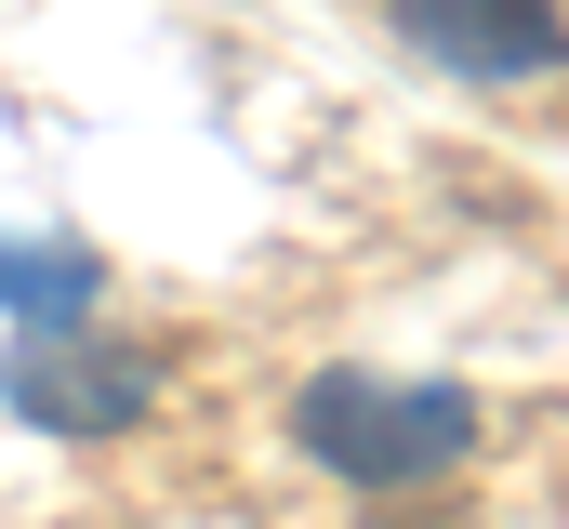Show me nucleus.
<instances>
[{
	"label": "nucleus",
	"mask_w": 569,
	"mask_h": 529,
	"mask_svg": "<svg viewBox=\"0 0 569 529\" xmlns=\"http://www.w3.org/2000/svg\"><path fill=\"white\" fill-rule=\"evenodd\" d=\"M291 437L345 477V490H437L463 450H477V397L425 385V371H318L291 397Z\"/></svg>",
	"instance_id": "f257e3e1"
},
{
	"label": "nucleus",
	"mask_w": 569,
	"mask_h": 529,
	"mask_svg": "<svg viewBox=\"0 0 569 529\" xmlns=\"http://www.w3.org/2000/svg\"><path fill=\"white\" fill-rule=\"evenodd\" d=\"M0 397L27 410V423H53V437H120L159 410V358L146 345H93V331H27L13 358H0Z\"/></svg>",
	"instance_id": "f03ea898"
},
{
	"label": "nucleus",
	"mask_w": 569,
	"mask_h": 529,
	"mask_svg": "<svg viewBox=\"0 0 569 529\" xmlns=\"http://www.w3.org/2000/svg\"><path fill=\"white\" fill-rule=\"evenodd\" d=\"M398 40L425 67H450V80H543V67H569L557 0H398Z\"/></svg>",
	"instance_id": "7ed1b4c3"
},
{
	"label": "nucleus",
	"mask_w": 569,
	"mask_h": 529,
	"mask_svg": "<svg viewBox=\"0 0 569 529\" xmlns=\"http://www.w3.org/2000/svg\"><path fill=\"white\" fill-rule=\"evenodd\" d=\"M0 305H27V318L53 331V318L93 305V264L67 252V239H0Z\"/></svg>",
	"instance_id": "20e7f679"
}]
</instances>
